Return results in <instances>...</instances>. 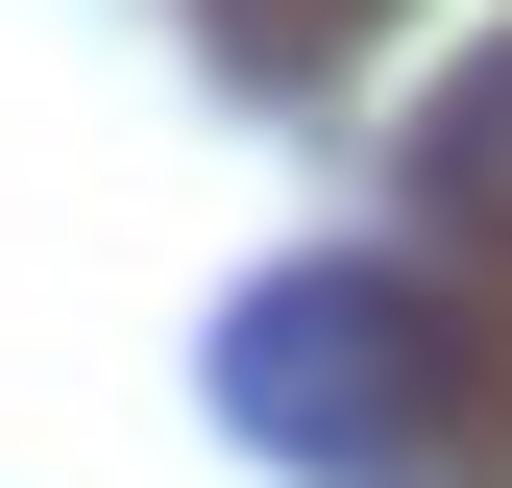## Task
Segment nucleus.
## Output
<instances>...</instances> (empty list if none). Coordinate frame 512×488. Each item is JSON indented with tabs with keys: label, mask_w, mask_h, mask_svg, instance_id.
I'll list each match as a JSON object with an SVG mask.
<instances>
[{
	"label": "nucleus",
	"mask_w": 512,
	"mask_h": 488,
	"mask_svg": "<svg viewBox=\"0 0 512 488\" xmlns=\"http://www.w3.org/2000/svg\"><path fill=\"white\" fill-rule=\"evenodd\" d=\"M196 391H220V440L293 464V488H415V464L488 415V318H464L439 269H391V244H293V269L220 293Z\"/></svg>",
	"instance_id": "f257e3e1"
},
{
	"label": "nucleus",
	"mask_w": 512,
	"mask_h": 488,
	"mask_svg": "<svg viewBox=\"0 0 512 488\" xmlns=\"http://www.w3.org/2000/svg\"><path fill=\"white\" fill-rule=\"evenodd\" d=\"M391 196H415V220H464V244H512V25H488V49H464L439 98H415Z\"/></svg>",
	"instance_id": "f03ea898"
}]
</instances>
